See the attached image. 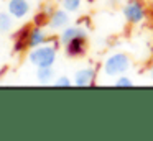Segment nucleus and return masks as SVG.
<instances>
[{"label":"nucleus","instance_id":"10","mask_svg":"<svg viewBox=\"0 0 153 141\" xmlns=\"http://www.w3.org/2000/svg\"><path fill=\"white\" fill-rule=\"evenodd\" d=\"M30 26H23L18 33H15V46L13 49L17 52L23 51L25 48H28V35H30Z\"/></svg>","mask_w":153,"mask_h":141},{"label":"nucleus","instance_id":"8","mask_svg":"<svg viewBox=\"0 0 153 141\" xmlns=\"http://www.w3.org/2000/svg\"><path fill=\"white\" fill-rule=\"evenodd\" d=\"M86 38H74L66 44V54L71 58H79L86 52Z\"/></svg>","mask_w":153,"mask_h":141},{"label":"nucleus","instance_id":"15","mask_svg":"<svg viewBox=\"0 0 153 141\" xmlns=\"http://www.w3.org/2000/svg\"><path fill=\"white\" fill-rule=\"evenodd\" d=\"M115 85H117V87H132L133 82L130 80L127 75H119V79L115 80Z\"/></svg>","mask_w":153,"mask_h":141},{"label":"nucleus","instance_id":"5","mask_svg":"<svg viewBox=\"0 0 153 141\" xmlns=\"http://www.w3.org/2000/svg\"><path fill=\"white\" fill-rule=\"evenodd\" d=\"M86 36H87V31L84 30L82 25H73V26H66V28L63 30V33L59 35V41H61V44L66 46L71 39L86 38Z\"/></svg>","mask_w":153,"mask_h":141},{"label":"nucleus","instance_id":"7","mask_svg":"<svg viewBox=\"0 0 153 141\" xmlns=\"http://www.w3.org/2000/svg\"><path fill=\"white\" fill-rule=\"evenodd\" d=\"M94 79H96V71L92 67H84L74 74V85L77 87H89L94 84Z\"/></svg>","mask_w":153,"mask_h":141},{"label":"nucleus","instance_id":"14","mask_svg":"<svg viewBox=\"0 0 153 141\" xmlns=\"http://www.w3.org/2000/svg\"><path fill=\"white\" fill-rule=\"evenodd\" d=\"M53 85H54V87H69V85H71V79L66 77V75H61V77L56 79V80H53Z\"/></svg>","mask_w":153,"mask_h":141},{"label":"nucleus","instance_id":"1","mask_svg":"<svg viewBox=\"0 0 153 141\" xmlns=\"http://www.w3.org/2000/svg\"><path fill=\"white\" fill-rule=\"evenodd\" d=\"M56 51L53 44H40L36 48H31L28 52V61L36 67H53L56 61Z\"/></svg>","mask_w":153,"mask_h":141},{"label":"nucleus","instance_id":"4","mask_svg":"<svg viewBox=\"0 0 153 141\" xmlns=\"http://www.w3.org/2000/svg\"><path fill=\"white\" fill-rule=\"evenodd\" d=\"M30 10H31V5L28 0H8L7 2V12L17 20L27 18Z\"/></svg>","mask_w":153,"mask_h":141},{"label":"nucleus","instance_id":"16","mask_svg":"<svg viewBox=\"0 0 153 141\" xmlns=\"http://www.w3.org/2000/svg\"><path fill=\"white\" fill-rule=\"evenodd\" d=\"M48 13L46 12H41V13H38L36 16L33 18V21H35V25H38V26H41V25H45V21H48V18L50 16H46Z\"/></svg>","mask_w":153,"mask_h":141},{"label":"nucleus","instance_id":"3","mask_svg":"<svg viewBox=\"0 0 153 141\" xmlns=\"http://www.w3.org/2000/svg\"><path fill=\"white\" fill-rule=\"evenodd\" d=\"M122 12L128 23H140L145 18V7L140 0H128L123 5Z\"/></svg>","mask_w":153,"mask_h":141},{"label":"nucleus","instance_id":"13","mask_svg":"<svg viewBox=\"0 0 153 141\" xmlns=\"http://www.w3.org/2000/svg\"><path fill=\"white\" fill-rule=\"evenodd\" d=\"M61 3H63V8L66 10V12L74 13V12H77V10L81 8L82 0H61Z\"/></svg>","mask_w":153,"mask_h":141},{"label":"nucleus","instance_id":"9","mask_svg":"<svg viewBox=\"0 0 153 141\" xmlns=\"http://www.w3.org/2000/svg\"><path fill=\"white\" fill-rule=\"evenodd\" d=\"M46 31H45L41 26L35 25L33 28L30 30V35H28V48H36V46L43 44L46 41Z\"/></svg>","mask_w":153,"mask_h":141},{"label":"nucleus","instance_id":"17","mask_svg":"<svg viewBox=\"0 0 153 141\" xmlns=\"http://www.w3.org/2000/svg\"><path fill=\"white\" fill-rule=\"evenodd\" d=\"M150 75H152V79H153V67L150 69Z\"/></svg>","mask_w":153,"mask_h":141},{"label":"nucleus","instance_id":"12","mask_svg":"<svg viewBox=\"0 0 153 141\" xmlns=\"http://www.w3.org/2000/svg\"><path fill=\"white\" fill-rule=\"evenodd\" d=\"M12 18H13V16H12L8 12H0V33L10 31V28H12Z\"/></svg>","mask_w":153,"mask_h":141},{"label":"nucleus","instance_id":"2","mask_svg":"<svg viewBox=\"0 0 153 141\" xmlns=\"http://www.w3.org/2000/svg\"><path fill=\"white\" fill-rule=\"evenodd\" d=\"M104 74L109 77H117V75L125 74L130 69V59L123 52H114L104 62Z\"/></svg>","mask_w":153,"mask_h":141},{"label":"nucleus","instance_id":"6","mask_svg":"<svg viewBox=\"0 0 153 141\" xmlns=\"http://www.w3.org/2000/svg\"><path fill=\"white\" fill-rule=\"evenodd\" d=\"M68 23H69V12L66 10H54L53 13L50 15L48 18V26L51 30H61V28H66Z\"/></svg>","mask_w":153,"mask_h":141},{"label":"nucleus","instance_id":"11","mask_svg":"<svg viewBox=\"0 0 153 141\" xmlns=\"http://www.w3.org/2000/svg\"><path fill=\"white\" fill-rule=\"evenodd\" d=\"M53 75H54L53 67H38L36 69V79L41 84H50Z\"/></svg>","mask_w":153,"mask_h":141}]
</instances>
